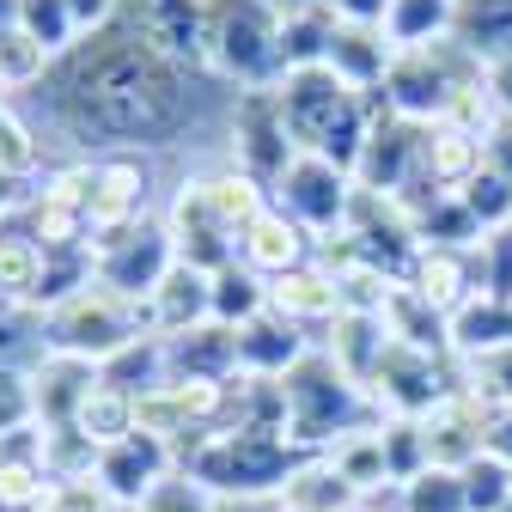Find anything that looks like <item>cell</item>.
Instances as JSON below:
<instances>
[{"label": "cell", "mask_w": 512, "mask_h": 512, "mask_svg": "<svg viewBox=\"0 0 512 512\" xmlns=\"http://www.w3.org/2000/svg\"><path fill=\"white\" fill-rule=\"evenodd\" d=\"M458 384H464V391H476L488 409L512 415V342L482 348V354H464L458 360Z\"/></svg>", "instance_id": "f35d334b"}, {"label": "cell", "mask_w": 512, "mask_h": 512, "mask_svg": "<svg viewBox=\"0 0 512 512\" xmlns=\"http://www.w3.org/2000/svg\"><path fill=\"white\" fill-rule=\"evenodd\" d=\"M452 43L470 61H482V68L500 61V55H512V0H458Z\"/></svg>", "instance_id": "f1b7e54d"}, {"label": "cell", "mask_w": 512, "mask_h": 512, "mask_svg": "<svg viewBox=\"0 0 512 512\" xmlns=\"http://www.w3.org/2000/svg\"><path fill=\"white\" fill-rule=\"evenodd\" d=\"M494 415H500V409H488L476 391H464V384H458V391L421 421V433H427V464H433V470H470V464L488 452Z\"/></svg>", "instance_id": "5bb4252c"}, {"label": "cell", "mask_w": 512, "mask_h": 512, "mask_svg": "<svg viewBox=\"0 0 512 512\" xmlns=\"http://www.w3.org/2000/svg\"><path fill=\"white\" fill-rule=\"evenodd\" d=\"M256 311H269V281L250 275L244 263L220 269L214 275V317H220V324H232V330H244Z\"/></svg>", "instance_id": "ab89813d"}, {"label": "cell", "mask_w": 512, "mask_h": 512, "mask_svg": "<svg viewBox=\"0 0 512 512\" xmlns=\"http://www.w3.org/2000/svg\"><path fill=\"white\" fill-rule=\"evenodd\" d=\"M141 512H214V494H208L202 482H189L183 470H171V476L141 500Z\"/></svg>", "instance_id": "681fc988"}, {"label": "cell", "mask_w": 512, "mask_h": 512, "mask_svg": "<svg viewBox=\"0 0 512 512\" xmlns=\"http://www.w3.org/2000/svg\"><path fill=\"white\" fill-rule=\"evenodd\" d=\"M311 256H317V238H311L305 226H293L275 202H269L263 220H256V226L238 238V263H244L250 275H263V281H281V275L305 269Z\"/></svg>", "instance_id": "d6986e66"}, {"label": "cell", "mask_w": 512, "mask_h": 512, "mask_svg": "<svg viewBox=\"0 0 512 512\" xmlns=\"http://www.w3.org/2000/svg\"><path fill=\"white\" fill-rule=\"evenodd\" d=\"M49 464H43V427L0 439V512H43Z\"/></svg>", "instance_id": "cb8c5ba5"}, {"label": "cell", "mask_w": 512, "mask_h": 512, "mask_svg": "<svg viewBox=\"0 0 512 512\" xmlns=\"http://www.w3.org/2000/svg\"><path fill=\"white\" fill-rule=\"evenodd\" d=\"M196 80L141 43L122 19L104 31L80 37L68 55L55 61L43 80L55 122L68 128L80 147H110V153H165L189 135L196 122Z\"/></svg>", "instance_id": "6da1fadb"}, {"label": "cell", "mask_w": 512, "mask_h": 512, "mask_svg": "<svg viewBox=\"0 0 512 512\" xmlns=\"http://www.w3.org/2000/svg\"><path fill=\"white\" fill-rule=\"evenodd\" d=\"M488 452H500L512 464V415H494V433H488Z\"/></svg>", "instance_id": "9f6ffc18"}, {"label": "cell", "mask_w": 512, "mask_h": 512, "mask_svg": "<svg viewBox=\"0 0 512 512\" xmlns=\"http://www.w3.org/2000/svg\"><path fill=\"white\" fill-rule=\"evenodd\" d=\"M421 159H427V128L391 116V110L372 98V128H366V147H360V165H354L360 196H391L397 202V196H409V189H421L427 183Z\"/></svg>", "instance_id": "30bf717a"}, {"label": "cell", "mask_w": 512, "mask_h": 512, "mask_svg": "<svg viewBox=\"0 0 512 512\" xmlns=\"http://www.w3.org/2000/svg\"><path fill=\"white\" fill-rule=\"evenodd\" d=\"M348 512H403V488H384V494H372V500H360Z\"/></svg>", "instance_id": "11a10c76"}, {"label": "cell", "mask_w": 512, "mask_h": 512, "mask_svg": "<svg viewBox=\"0 0 512 512\" xmlns=\"http://www.w3.org/2000/svg\"><path fill=\"white\" fill-rule=\"evenodd\" d=\"M202 196H208V214L232 232V238H244L256 220L269 214V189L256 183L250 171H238V165H220V171H202Z\"/></svg>", "instance_id": "4316f807"}, {"label": "cell", "mask_w": 512, "mask_h": 512, "mask_svg": "<svg viewBox=\"0 0 512 512\" xmlns=\"http://www.w3.org/2000/svg\"><path fill=\"white\" fill-rule=\"evenodd\" d=\"M330 13H336V19H348V25H384L391 0H330Z\"/></svg>", "instance_id": "f5cc1de1"}, {"label": "cell", "mask_w": 512, "mask_h": 512, "mask_svg": "<svg viewBox=\"0 0 512 512\" xmlns=\"http://www.w3.org/2000/svg\"><path fill=\"white\" fill-rule=\"evenodd\" d=\"M147 317H153V336H177V330H189V324H208V317H214V275L177 263V269L153 287Z\"/></svg>", "instance_id": "d4e9b609"}, {"label": "cell", "mask_w": 512, "mask_h": 512, "mask_svg": "<svg viewBox=\"0 0 512 512\" xmlns=\"http://www.w3.org/2000/svg\"><path fill=\"white\" fill-rule=\"evenodd\" d=\"M43 299V250L13 232V226H0V305L7 311H37Z\"/></svg>", "instance_id": "1f68e13d"}, {"label": "cell", "mask_w": 512, "mask_h": 512, "mask_svg": "<svg viewBox=\"0 0 512 512\" xmlns=\"http://www.w3.org/2000/svg\"><path fill=\"white\" fill-rule=\"evenodd\" d=\"M25 238H31L43 256H74V250H86L92 226H86V214H74V208L31 196V202H25Z\"/></svg>", "instance_id": "d590c367"}, {"label": "cell", "mask_w": 512, "mask_h": 512, "mask_svg": "<svg viewBox=\"0 0 512 512\" xmlns=\"http://www.w3.org/2000/svg\"><path fill=\"white\" fill-rule=\"evenodd\" d=\"M476 293L512 305V226H500L476 244Z\"/></svg>", "instance_id": "c3c4849f"}, {"label": "cell", "mask_w": 512, "mask_h": 512, "mask_svg": "<svg viewBox=\"0 0 512 512\" xmlns=\"http://www.w3.org/2000/svg\"><path fill=\"white\" fill-rule=\"evenodd\" d=\"M269 7L287 19V13H330V0H269Z\"/></svg>", "instance_id": "6f0895ef"}, {"label": "cell", "mask_w": 512, "mask_h": 512, "mask_svg": "<svg viewBox=\"0 0 512 512\" xmlns=\"http://www.w3.org/2000/svg\"><path fill=\"white\" fill-rule=\"evenodd\" d=\"M19 25H25L55 61L80 43V25H74V13H68V0H19Z\"/></svg>", "instance_id": "ee69618b"}, {"label": "cell", "mask_w": 512, "mask_h": 512, "mask_svg": "<svg viewBox=\"0 0 512 512\" xmlns=\"http://www.w3.org/2000/svg\"><path fill=\"white\" fill-rule=\"evenodd\" d=\"M488 165V141L482 135H464V128H427V159H421V171H427V183L433 189H452V196H458V189L476 177Z\"/></svg>", "instance_id": "f546056e"}, {"label": "cell", "mask_w": 512, "mask_h": 512, "mask_svg": "<svg viewBox=\"0 0 512 512\" xmlns=\"http://www.w3.org/2000/svg\"><path fill=\"white\" fill-rule=\"evenodd\" d=\"M269 202H275L293 226H305L317 244H324V238L348 232V214H354V202H360V183H354V171H342V165L324 159V153H299V159L287 165V177L269 189Z\"/></svg>", "instance_id": "9c48e42d"}, {"label": "cell", "mask_w": 512, "mask_h": 512, "mask_svg": "<svg viewBox=\"0 0 512 512\" xmlns=\"http://www.w3.org/2000/svg\"><path fill=\"white\" fill-rule=\"evenodd\" d=\"M147 336H153L147 305L141 299H122L104 281H86L74 299H61L55 311H43V348L92 360V366H110L116 354H128Z\"/></svg>", "instance_id": "277c9868"}, {"label": "cell", "mask_w": 512, "mask_h": 512, "mask_svg": "<svg viewBox=\"0 0 512 512\" xmlns=\"http://www.w3.org/2000/svg\"><path fill=\"white\" fill-rule=\"evenodd\" d=\"M281 397H287V445L305 458H324L336 439L360 433V427H378V403L366 397V384H354L330 348H311L287 378H281Z\"/></svg>", "instance_id": "3957f363"}, {"label": "cell", "mask_w": 512, "mask_h": 512, "mask_svg": "<svg viewBox=\"0 0 512 512\" xmlns=\"http://www.w3.org/2000/svg\"><path fill=\"white\" fill-rule=\"evenodd\" d=\"M37 427V403H31V378L25 372H0V439H13Z\"/></svg>", "instance_id": "f907efd6"}, {"label": "cell", "mask_w": 512, "mask_h": 512, "mask_svg": "<svg viewBox=\"0 0 512 512\" xmlns=\"http://www.w3.org/2000/svg\"><path fill=\"white\" fill-rule=\"evenodd\" d=\"M500 342H512V305L476 293V299L452 317V354L464 360V354H482V348H500Z\"/></svg>", "instance_id": "8d00e7d4"}, {"label": "cell", "mask_w": 512, "mask_h": 512, "mask_svg": "<svg viewBox=\"0 0 512 512\" xmlns=\"http://www.w3.org/2000/svg\"><path fill=\"white\" fill-rule=\"evenodd\" d=\"M86 256H92V281L116 287L122 299H141V305L177 269V244L165 232V214H141V220H128L116 232H92Z\"/></svg>", "instance_id": "52a82bcc"}, {"label": "cell", "mask_w": 512, "mask_h": 512, "mask_svg": "<svg viewBox=\"0 0 512 512\" xmlns=\"http://www.w3.org/2000/svg\"><path fill=\"white\" fill-rule=\"evenodd\" d=\"M31 403H37V427H74V415H80V403L92 397V384L104 378L92 360H74V354H55V348H43L37 360H31Z\"/></svg>", "instance_id": "e0dca14e"}, {"label": "cell", "mask_w": 512, "mask_h": 512, "mask_svg": "<svg viewBox=\"0 0 512 512\" xmlns=\"http://www.w3.org/2000/svg\"><path fill=\"white\" fill-rule=\"evenodd\" d=\"M409 287L445 311V317H458L470 299H476V250H452V244H421L415 256V269H409Z\"/></svg>", "instance_id": "7402d4cb"}, {"label": "cell", "mask_w": 512, "mask_h": 512, "mask_svg": "<svg viewBox=\"0 0 512 512\" xmlns=\"http://www.w3.org/2000/svg\"><path fill=\"white\" fill-rule=\"evenodd\" d=\"M226 135H232V165L250 171L263 189H275L287 177V165L299 159L287 122H281V98L275 86H244L232 92V116H226Z\"/></svg>", "instance_id": "8fae6325"}, {"label": "cell", "mask_w": 512, "mask_h": 512, "mask_svg": "<svg viewBox=\"0 0 512 512\" xmlns=\"http://www.w3.org/2000/svg\"><path fill=\"white\" fill-rule=\"evenodd\" d=\"M275 98H281V122L299 153H324L342 171L360 165L366 128H372V98H360L342 74H330L324 61L317 68H293L275 80Z\"/></svg>", "instance_id": "7a4b0ae2"}, {"label": "cell", "mask_w": 512, "mask_h": 512, "mask_svg": "<svg viewBox=\"0 0 512 512\" xmlns=\"http://www.w3.org/2000/svg\"><path fill=\"white\" fill-rule=\"evenodd\" d=\"M208 80L232 92L281 80V13L269 0H208Z\"/></svg>", "instance_id": "5b68a950"}, {"label": "cell", "mask_w": 512, "mask_h": 512, "mask_svg": "<svg viewBox=\"0 0 512 512\" xmlns=\"http://www.w3.org/2000/svg\"><path fill=\"white\" fill-rule=\"evenodd\" d=\"M403 512H470L464 500V470H421L403 482Z\"/></svg>", "instance_id": "7bdbcfd3"}, {"label": "cell", "mask_w": 512, "mask_h": 512, "mask_svg": "<svg viewBox=\"0 0 512 512\" xmlns=\"http://www.w3.org/2000/svg\"><path fill=\"white\" fill-rule=\"evenodd\" d=\"M452 13L458 0H391L384 37H391V49H433L452 37Z\"/></svg>", "instance_id": "836d02e7"}, {"label": "cell", "mask_w": 512, "mask_h": 512, "mask_svg": "<svg viewBox=\"0 0 512 512\" xmlns=\"http://www.w3.org/2000/svg\"><path fill=\"white\" fill-rule=\"evenodd\" d=\"M482 61H470L452 37L433 43V49H397L391 74L378 86V104L403 116V122H421V128H439L445 122V104H452L458 80H470Z\"/></svg>", "instance_id": "8992f818"}, {"label": "cell", "mask_w": 512, "mask_h": 512, "mask_svg": "<svg viewBox=\"0 0 512 512\" xmlns=\"http://www.w3.org/2000/svg\"><path fill=\"white\" fill-rule=\"evenodd\" d=\"M311 348H317L311 330L287 324L281 311H256L250 324L238 330V372L244 378H287Z\"/></svg>", "instance_id": "ac0fdd59"}, {"label": "cell", "mask_w": 512, "mask_h": 512, "mask_svg": "<svg viewBox=\"0 0 512 512\" xmlns=\"http://www.w3.org/2000/svg\"><path fill=\"white\" fill-rule=\"evenodd\" d=\"M458 196H464V208L476 214V226L482 232H500V226H512V177L506 171H494V165H482L464 189H458Z\"/></svg>", "instance_id": "b9f144b4"}, {"label": "cell", "mask_w": 512, "mask_h": 512, "mask_svg": "<svg viewBox=\"0 0 512 512\" xmlns=\"http://www.w3.org/2000/svg\"><path fill=\"white\" fill-rule=\"evenodd\" d=\"M116 19L153 43L171 68L208 74V0H122Z\"/></svg>", "instance_id": "7c38bea8"}, {"label": "cell", "mask_w": 512, "mask_h": 512, "mask_svg": "<svg viewBox=\"0 0 512 512\" xmlns=\"http://www.w3.org/2000/svg\"><path fill=\"white\" fill-rule=\"evenodd\" d=\"M153 165L135 153H104L92 159V189H86V226L92 232H116L128 220L153 214Z\"/></svg>", "instance_id": "9a60e30c"}, {"label": "cell", "mask_w": 512, "mask_h": 512, "mask_svg": "<svg viewBox=\"0 0 512 512\" xmlns=\"http://www.w3.org/2000/svg\"><path fill=\"white\" fill-rule=\"evenodd\" d=\"M378 433H384V464H391V482L397 488L427 470V433H421V421H391V415H384Z\"/></svg>", "instance_id": "bcb514c9"}, {"label": "cell", "mask_w": 512, "mask_h": 512, "mask_svg": "<svg viewBox=\"0 0 512 512\" xmlns=\"http://www.w3.org/2000/svg\"><path fill=\"white\" fill-rule=\"evenodd\" d=\"M384 330H391V342H409V348H427V354H452V317L433 311L409 281H397L391 299H384Z\"/></svg>", "instance_id": "83f0119b"}, {"label": "cell", "mask_w": 512, "mask_h": 512, "mask_svg": "<svg viewBox=\"0 0 512 512\" xmlns=\"http://www.w3.org/2000/svg\"><path fill=\"white\" fill-rule=\"evenodd\" d=\"M49 74H55V55H49L25 25H7V31H0V92L43 86Z\"/></svg>", "instance_id": "74e56055"}, {"label": "cell", "mask_w": 512, "mask_h": 512, "mask_svg": "<svg viewBox=\"0 0 512 512\" xmlns=\"http://www.w3.org/2000/svg\"><path fill=\"white\" fill-rule=\"evenodd\" d=\"M488 92H494V104H500V116H512V55H500V61H488Z\"/></svg>", "instance_id": "db71d44e"}, {"label": "cell", "mask_w": 512, "mask_h": 512, "mask_svg": "<svg viewBox=\"0 0 512 512\" xmlns=\"http://www.w3.org/2000/svg\"><path fill=\"white\" fill-rule=\"evenodd\" d=\"M391 61H397V49H391V37H384V25H348V19H336L330 49H324V68L342 74L360 98H378Z\"/></svg>", "instance_id": "ffe728a7"}, {"label": "cell", "mask_w": 512, "mask_h": 512, "mask_svg": "<svg viewBox=\"0 0 512 512\" xmlns=\"http://www.w3.org/2000/svg\"><path fill=\"white\" fill-rule=\"evenodd\" d=\"M500 512H512V500H506V506H500Z\"/></svg>", "instance_id": "680465c9"}, {"label": "cell", "mask_w": 512, "mask_h": 512, "mask_svg": "<svg viewBox=\"0 0 512 512\" xmlns=\"http://www.w3.org/2000/svg\"><path fill=\"white\" fill-rule=\"evenodd\" d=\"M177 470V452L165 439L153 433H128L122 445H110V452H98V488L122 506V512H141V500Z\"/></svg>", "instance_id": "2e32d148"}, {"label": "cell", "mask_w": 512, "mask_h": 512, "mask_svg": "<svg viewBox=\"0 0 512 512\" xmlns=\"http://www.w3.org/2000/svg\"><path fill=\"white\" fill-rule=\"evenodd\" d=\"M464 500H470V512H500L512 500V464L500 452H482L464 470Z\"/></svg>", "instance_id": "7dc6e473"}, {"label": "cell", "mask_w": 512, "mask_h": 512, "mask_svg": "<svg viewBox=\"0 0 512 512\" xmlns=\"http://www.w3.org/2000/svg\"><path fill=\"white\" fill-rule=\"evenodd\" d=\"M452 391H458V354H427L409 342H391L378 372L366 378V397L391 421H427Z\"/></svg>", "instance_id": "ba28073f"}, {"label": "cell", "mask_w": 512, "mask_h": 512, "mask_svg": "<svg viewBox=\"0 0 512 512\" xmlns=\"http://www.w3.org/2000/svg\"><path fill=\"white\" fill-rule=\"evenodd\" d=\"M330 31H336V13H287L281 19V74L317 68L330 49Z\"/></svg>", "instance_id": "60d3db41"}, {"label": "cell", "mask_w": 512, "mask_h": 512, "mask_svg": "<svg viewBox=\"0 0 512 512\" xmlns=\"http://www.w3.org/2000/svg\"><path fill=\"white\" fill-rule=\"evenodd\" d=\"M37 165H43V147H37V135H31V122H25L7 98H0V171L25 183Z\"/></svg>", "instance_id": "f6af8a7d"}, {"label": "cell", "mask_w": 512, "mask_h": 512, "mask_svg": "<svg viewBox=\"0 0 512 512\" xmlns=\"http://www.w3.org/2000/svg\"><path fill=\"white\" fill-rule=\"evenodd\" d=\"M317 348H330V360L354 378V384H366L372 372H378V360H384V348H391V330H384V317H366V311H342L336 324L317 336Z\"/></svg>", "instance_id": "484cf974"}, {"label": "cell", "mask_w": 512, "mask_h": 512, "mask_svg": "<svg viewBox=\"0 0 512 512\" xmlns=\"http://www.w3.org/2000/svg\"><path fill=\"white\" fill-rule=\"evenodd\" d=\"M269 311H281L287 324H299V330H330L336 317H342V293H336V275L317 263L305 269H293V275H281V281H269Z\"/></svg>", "instance_id": "603a6c76"}, {"label": "cell", "mask_w": 512, "mask_h": 512, "mask_svg": "<svg viewBox=\"0 0 512 512\" xmlns=\"http://www.w3.org/2000/svg\"><path fill=\"white\" fill-rule=\"evenodd\" d=\"M165 232L177 244V263L202 269V275H220L238 263V238L208 214V196H202V177H183L171 189V208H165Z\"/></svg>", "instance_id": "4fadbf2b"}, {"label": "cell", "mask_w": 512, "mask_h": 512, "mask_svg": "<svg viewBox=\"0 0 512 512\" xmlns=\"http://www.w3.org/2000/svg\"><path fill=\"white\" fill-rule=\"evenodd\" d=\"M68 13H74L80 37H92V31H104V25L122 13V0H68Z\"/></svg>", "instance_id": "816d5d0a"}, {"label": "cell", "mask_w": 512, "mask_h": 512, "mask_svg": "<svg viewBox=\"0 0 512 512\" xmlns=\"http://www.w3.org/2000/svg\"><path fill=\"white\" fill-rule=\"evenodd\" d=\"M384 427V421H378ZM378 427H360V433H348V439H336L330 445V464H336V476L360 494V500H372V494H384V488H397L391 482V464H384V433Z\"/></svg>", "instance_id": "4dcf8cb0"}, {"label": "cell", "mask_w": 512, "mask_h": 512, "mask_svg": "<svg viewBox=\"0 0 512 512\" xmlns=\"http://www.w3.org/2000/svg\"><path fill=\"white\" fill-rule=\"evenodd\" d=\"M74 427L98 445V452H110V445H122L128 433H141L135 427V391H122V384H92V397L80 403V415H74Z\"/></svg>", "instance_id": "e575fe53"}, {"label": "cell", "mask_w": 512, "mask_h": 512, "mask_svg": "<svg viewBox=\"0 0 512 512\" xmlns=\"http://www.w3.org/2000/svg\"><path fill=\"white\" fill-rule=\"evenodd\" d=\"M281 506L287 512H348V506H360V494L336 476L330 458H299V470L281 488Z\"/></svg>", "instance_id": "d6a6232c"}, {"label": "cell", "mask_w": 512, "mask_h": 512, "mask_svg": "<svg viewBox=\"0 0 512 512\" xmlns=\"http://www.w3.org/2000/svg\"><path fill=\"white\" fill-rule=\"evenodd\" d=\"M165 378H238V330L208 317V324L165 336Z\"/></svg>", "instance_id": "44dd1931"}]
</instances>
